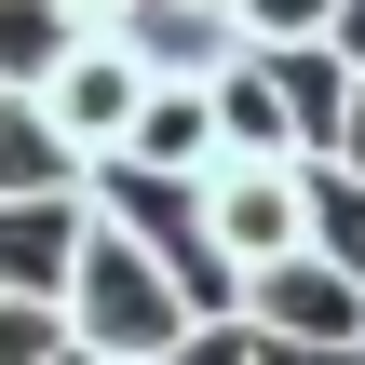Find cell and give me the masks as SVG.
<instances>
[{"instance_id":"6da1fadb","label":"cell","mask_w":365,"mask_h":365,"mask_svg":"<svg viewBox=\"0 0 365 365\" xmlns=\"http://www.w3.org/2000/svg\"><path fill=\"white\" fill-rule=\"evenodd\" d=\"M68 325H81V352H108V365H163V352L203 339L190 284H176L135 230H108V217H95V257H81V284H68Z\"/></svg>"},{"instance_id":"7a4b0ae2","label":"cell","mask_w":365,"mask_h":365,"mask_svg":"<svg viewBox=\"0 0 365 365\" xmlns=\"http://www.w3.org/2000/svg\"><path fill=\"white\" fill-rule=\"evenodd\" d=\"M312 203H325V163H217L203 176V244L257 284V271L312 257Z\"/></svg>"},{"instance_id":"3957f363","label":"cell","mask_w":365,"mask_h":365,"mask_svg":"<svg viewBox=\"0 0 365 365\" xmlns=\"http://www.w3.org/2000/svg\"><path fill=\"white\" fill-rule=\"evenodd\" d=\"M41 108H54V122H68V149H81V163L108 176V163L135 149V122L163 108V81H149V54H135L122 27H95V41H81V54L54 68V95H41Z\"/></svg>"},{"instance_id":"277c9868","label":"cell","mask_w":365,"mask_h":365,"mask_svg":"<svg viewBox=\"0 0 365 365\" xmlns=\"http://www.w3.org/2000/svg\"><path fill=\"white\" fill-rule=\"evenodd\" d=\"M244 325H257L271 352H365V284L312 244V257H284V271L244 284Z\"/></svg>"},{"instance_id":"5b68a950","label":"cell","mask_w":365,"mask_h":365,"mask_svg":"<svg viewBox=\"0 0 365 365\" xmlns=\"http://www.w3.org/2000/svg\"><path fill=\"white\" fill-rule=\"evenodd\" d=\"M122 41L149 54V81H163V95H217V81L257 54L230 0H135V14H122Z\"/></svg>"},{"instance_id":"8992f818","label":"cell","mask_w":365,"mask_h":365,"mask_svg":"<svg viewBox=\"0 0 365 365\" xmlns=\"http://www.w3.org/2000/svg\"><path fill=\"white\" fill-rule=\"evenodd\" d=\"M81 257H95V190H68V203H0V298L68 312Z\"/></svg>"},{"instance_id":"52a82bcc","label":"cell","mask_w":365,"mask_h":365,"mask_svg":"<svg viewBox=\"0 0 365 365\" xmlns=\"http://www.w3.org/2000/svg\"><path fill=\"white\" fill-rule=\"evenodd\" d=\"M68 190H95V163L68 149V122L41 95H0V203H68Z\"/></svg>"},{"instance_id":"ba28073f","label":"cell","mask_w":365,"mask_h":365,"mask_svg":"<svg viewBox=\"0 0 365 365\" xmlns=\"http://www.w3.org/2000/svg\"><path fill=\"white\" fill-rule=\"evenodd\" d=\"M135 176H163V190H203L217 163H230V122H217V95H163L149 122H135V149H122Z\"/></svg>"},{"instance_id":"9c48e42d","label":"cell","mask_w":365,"mask_h":365,"mask_svg":"<svg viewBox=\"0 0 365 365\" xmlns=\"http://www.w3.org/2000/svg\"><path fill=\"white\" fill-rule=\"evenodd\" d=\"M81 0H0V95H54V68L81 54Z\"/></svg>"},{"instance_id":"30bf717a","label":"cell","mask_w":365,"mask_h":365,"mask_svg":"<svg viewBox=\"0 0 365 365\" xmlns=\"http://www.w3.org/2000/svg\"><path fill=\"white\" fill-rule=\"evenodd\" d=\"M271 81H284V108H298V149L325 163L339 122H352V95H365V68L339 54V41H298V54H271Z\"/></svg>"},{"instance_id":"8fae6325","label":"cell","mask_w":365,"mask_h":365,"mask_svg":"<svg viewBox=\"0 0 365 365\" xmlns=\"http://www.w3.org/2000/svg\"><path fill=\"white\" fill-rule=\"evenodd\" d=\"M217 122H230V163H312V149H298V108H284V81H271V54H244V68L217 81Z\"/></svg>"},{"instance_id":"7c38bea8","label":"cell","mask_w":365,"mask_h":365,"mask_svg":"<svg viewBox=\"0 0 365 365\" xmlns=\"http://www.w3.org/2000/svg\"><path fill=\"white\" fill-rule=\"evenodd\" d=\"M230 14H244V41H257V54H298V41H339V14H352V0H230Z\"/></svg>"},{"instance_id":"4fadbf2b","label":"cell","mask_w":365,"mask_h":365,"mask_svg":"<svg viewBox=\"0 0 365 365\" xmlns=\"http://www.w3.org/2000/svg\"><path fill=\"white\" fill-rule=\"evenodd\" d=\"M312 244H325V257L365 284V176H325V203H312Z\"/></svg>"},{"instance_id":"5bb4252c","label":"cell","mask_w":365,"mask_h":365,"mask_svg":"<svg viewBox=\"0 0 365 365\" xmlns=\"http://www.w3.org/2000/svg\"><path fill=\"white\" fill-rule=\"evenodd\" d=\"M163 365H257V339H244V325H203L190 352H163Z\"/></svg>"},{"instance_id":"9a60e30c","label":"cell","mask_w":365,"mask_h":365,"mask_svg":"<svg viewBox=\"0 0 365 365\" xmlns=\"http://www.w3.org/2000/svg\"><path fill=\"white\" fill-rule=\"evenodd\" d=\"M325 176H365V95H352V122H339V149H325Z\"/></svg>"},{"instance_id":"2e32d148","label":"cell","mask_w":365,"mask_h":365,"mask_svg":"<svg viewBox=\"0 0 365 365\" xmlns=\"http://www.w3.org/2000/svg\"><path fill=\"white\" fill-rule=\"evenodd\" d=\"M244 339H257V325H244ZM257 365H365V352H271V339H257Z\"/></svg>"},{"instance_id":"e0dca14e","label":"cell","mask_w":365,"mask_h":365,"mask_svg":"<svg viewBox=\"0 0 365 365\" xmlns=\"http://www.w3.org/2000/svg\"><path fill=\"white\" fill-rule=\"evenodd\" d=\"M68 365H108V352H68Z\"/></svg>"}]
</instances>
